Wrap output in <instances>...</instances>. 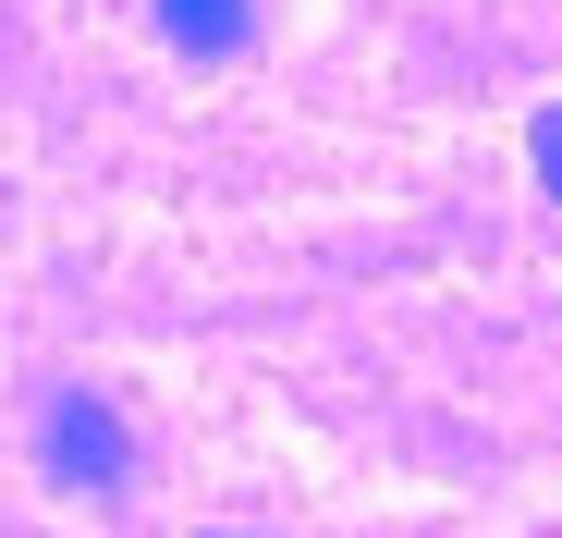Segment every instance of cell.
I'll return each mask as SVG.
<instances>
[{"label":"cell","instance_id":"1","mask_svg":"<svg viewBox=\"0 0 562 538\" xmlns=\"http://www.w3.org/2000/svg\"><path fill=\"white\" fill-rule=\"evenodd\" d=\"M37 453H49V478H61L74 502H111V490L135 478V428H123V404H111V392H49Z\"/></svg>","mask_w":562,"mask_h":538},{"label":"cell","instance_id":"2","mask_svg":"<svg viewBox=\"0 0 562 538\" xmlns=\"http://www.w3.org/2000/svg\"><path fill=\"white\" fill-rule=\"evenodd\" d=\"M159 37H171L183 61H233V49L257 37V0H159Z\"/></svg>","mask_w":562,"mask_h":538},{"label":"cell","instance_id":"3","mask_svg":"<svg viewBox=\"0 0 562 538\" xmlns=\"http://www.w3.org/2000/svg\"><path fill=\"white\" fill-rule=\"evenodd\" d=\"M526 159H538V184L562 197V111H538V123H526Z\"/></svg>","mask_w":562,"mask_h":538}]
</instances>
